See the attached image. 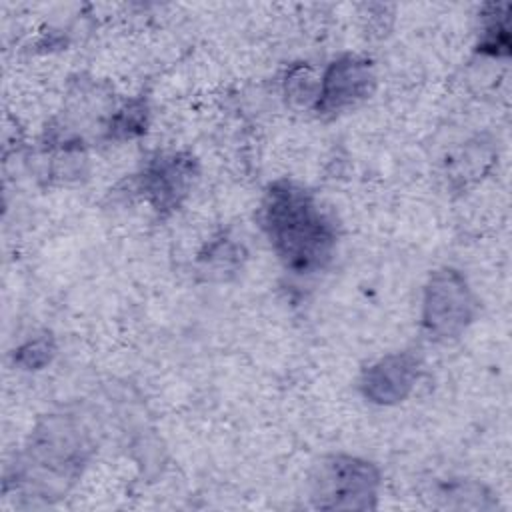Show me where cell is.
Masks as SVG:
<instances>
[{
    "mask_svg": "<svg viewBox=\"0 0 512 512\" xmlns=\"http://www.w3.org/2000/svg\"><path fill=\"white\" fill-rule=\"evenodd\" d=\"M262 226L276 256L296 274L318 272L332 256L336 234L330 220L314 196L294 182L280 180L268 188Z\"/></svg>",
    "mask_w": 512,
    "mask_h": 512,
    "instance_id": "cell-1",
    "label": "cell"
},
{
    "mask_svg": "<svg viewBox=\"0 0 512 512\" xmlns=\"http://www.w3.org/2000/svg\"><path fill=\"white\" fill-rule=\"evenodd\" d=\"M420 364L410 352H396L380 358L362 376V392L370 402L396 404L402 402L418 380Z\"/></svg>",
    "mask_w": 512,
    "mask_h": 512,
    "instance_id": "cell-5",
    "label": "cell"
},
{
    "mask_svg": "<svg viewBox=\"0 0 512 512\" xmlns=\"http://www.w3.org/2000/svg\"><path fill=\"white\" fill-rule=\"evenodd\" d=\"M378 470L360 458H326L312 480V500L324 510H368L376 506Z\"/></svg>",
    "mask_w": 512,
    "mask_h": 512,
    "instance_id": "cell-2",
    "label": "cell"
},
{
    "mask_svg": "<svg viewBox=\"0 0 512 512\" xmlns=\"http://www.w3.org/2000/svg\"><path fill=\"white\" fill-rule=\"evenodd\" d=\"M374 88L372 64L358 56L338 58L320 78L316 110L334 114L364 100Z\"/></svg>",
    "mask_w": 512,
    "mask_h": 512,
    "instance_id": "cell-4",
    "label": "cell"
},
{
    "mask_svg": "<svg viewBox=\"0 0 512 512\" xmlns=\"http://www.w3.org/2000/svg\"><path fill=\"white\" fill-rule=\"evenodd\" d=\"M192 178V162L182 156L156 158L144 174V192L160 208L172 206L182 194H186Z\"/></svg>",
    "mask_w": 512,
    "mask_h": 512,
    "instance_id": "cell-6",
    "label": "cell"
},
{
    "mask_svg": "<svg viewBox=\"0 0 512 512\" xmlns=\"http://www.w3.org/2000/svg\"><path fill=\"white\" fill-rule=\"evenodd\" d=\"M476 300L458 270H436L424 290L422 324L434 340H454L474 320Z\"/></svg>",
    "mask_w": 512,
    "mask_h": 512,
    "instance_id": "cell-3",
    "label": "cell"
},
{
    "mask_svg": "<svg viewBox=\"0 0 512 512\" xmlns=\"http://www.w3.org/2000/svg\"><path fill=\"white\" fill-rule=\"evenodd\" d=\"M54 354V344H52V338L48 336H40V338H34L30 342H26L18 354H16V360L18 364H22L24 368H40L44 366L46 362H50Z\"/></svg>",
    "mask_w": 512,
    "mask_h": 512,
    "instance_id": "cell-8",
    "label": "cell"
},
{
    "mask_svg": "<svg viewBox=\"0 0 512 512\" xmlns=\"http://www.w3.org/2000/svg\"><path fill=\"white\" fill-rule=\"evenodd\" d=\"M320 80L308 66H294L286 76V96L296 104H316Z\"/></svg>",
    "mask_w": 512,
    "mask_h": 512,
    "instance_id": "cell-7",
    "label": "cell"
}]
</instances>
